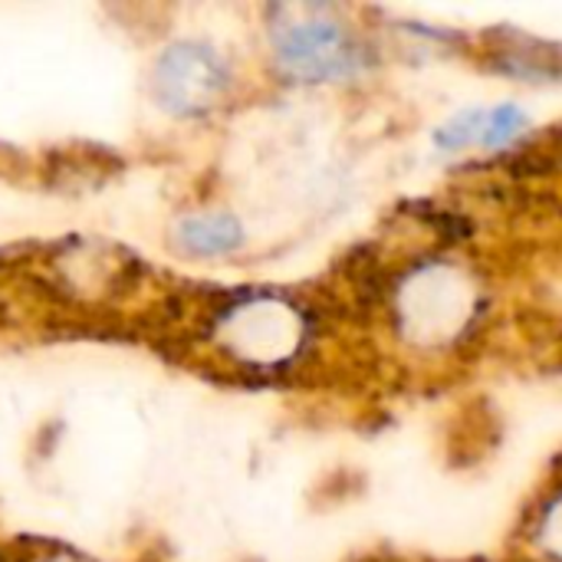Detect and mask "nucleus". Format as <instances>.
Listing matches in <instances>:
<instances>
[{
  "mask_svg": "<svg viewBox=\"0 0 562 562\" xmlns=\"http://www.w3.org/2000/svg\"><path fill=\"white\" fill-rule=\"evenodd\" d=\"M270 40L280 66L303 82L342 79L366 63L359 40L319 7H277Z\"/></svg>",
  "mask_w": 562,
  "mask_h": 562,
  "instance_id": "f257e3e1",
  "label": "nucleus"
},
{
  "mask_svg": "<svg viewBox=\"0 0 562 562\" xmlns=\"http://www.w3.org/2000/svg\"><path fill=\"white\" fill-rule=\"evenodd\" d=\"M227 89L224 59L204 43H175L155 66V95L175 115H201Z\"/></svg>",
  "mask_w": 562,
  "mask_h": 562,
  "instance_id": "f03ea898",
  "label": "nucleus"
},
{
  "mask_svg": "<svg viewBox=\"0 0 562 562\" xmlns=\"http://www.w3.org/2000/svg\"><path fill=\"white\" fill-rule=\"evenodd\" d=\"M178 244L194 257H224L244 244V231L231 214H198L181 221Z\"/></svg>",
  "mask_w": 562,
  "mask_h": 562,
  "instance_id": "7ed1b4c3",
  "label": "nucleus"
},
{
  "mask_svg": "<svg viewBox=\"0 0 562 562\" xmlns=\"http://www.w3.org/2000/svg\"><path fill=\"white\" fill-rule=\"evenodd\" d=\"M487 109H464L435 132V145L445 151H461L468 145H484Z\"/></svg>",
  "mask_w": 562,
  "mask_h": 562,
  "instance_id": "20e7f679",
  "label": "nucleus"
},
{
  "mask_svg": "<svg viewBox=\"0 0 562 562\" xmlns=\"http://www.w3.org/2000/svg\"><path fill=\"white\" fill-rule=\"evenodd\" d=\"M527 128V115L517 105H497L487 109V128H484V148H501L510 145L520 132Z\"/></svg>",
  "mask_w": 562,
  "mask_h": 562,
  "instance_id": "39448f33",
  "label": "nucleus"
}]
</instances>
